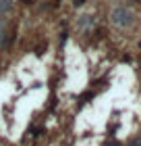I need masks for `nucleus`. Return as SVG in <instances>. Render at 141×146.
Segmentation results:
<instances>
[{
	"mask_svg": "<svg viewBox=\"0 0 141 146\" xmlns=\"http://www.w3.org/2000/svg\"><path fill=\"white\" fill-rule=\"evenodd\" d=\"M112 21L116 25H129L131 23V13L127 9H116L112 13Z\"/></svg>",
	"mask_w": 141,
	"mask_h": 146,
	"instance_id": "f257e3e1",
	"label": "nucleus"
},
{
	"mask_svg": "<svg viewBox=\"0 0 141 146\" xmlns=\"http://www.w3.org/2000/svg\"><path fill=\"white\" fill-rule=\"evenodd\" d=\"M10 9H12L10 0H0V11H2V13H9Z\"/></svg>",
	"mask_w": 141,
	"mask_h": 146,
	"instance_id": "f03ea898",
	"label": "nucleus"
},
{
	"mask_svg": "<svg viewBox=\"0 0 141 146\" xmlns=\"http://www.w3.org/2000/svg\"><path fill=\"white\" fill-rule=\"evenodd\" d=\"M129 146H141V140L139 138H133V140L129 142Z\"/></svg>",
	"mask_w": 141,
	"mask_h": 146,
	"instance_id": "7ed1b4c3",
	"label": "nucleus"
},
{
	"mask_svg": "<svg viewBox=\"0 0 141 146\" xmlns=\"http://www.w3.org/2000/svg\"><path fill=\"white\" fill-rule=\"evenodd\" d=\"M104 146H120L118 142H108V144H104Z\"/></svg>",
	"mask_w": 141,
	"mask_h": 146,
	"instance_id": "20e7f679",
	"label": "nucleus"
},
{
	"mask_svg": "<svg viewBox=\"0 0 141 146\" xmlns=\"http://www.w3.org/2000/svg\"><path fill=\"white\" fill-rule=\"evenodd\" d=\"M83 2H85V0H75V6H81Z\"/></svg>",
	"mask_w": 141,
	"mask_h": 146,
	"instance_id": "39448f33",
	"label": "nucleus"
}]
</instances>
